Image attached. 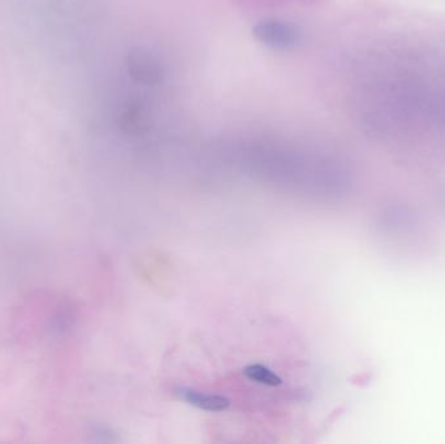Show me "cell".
<instances>
[{"label": "cell", "mask_w": 445, "mask_h": 444, "mask_svg": "<svg viewBox=\"0 0 445 444\" xmlns=\"http://www.w3.org/2000/svg\"><path fill=\"white\" fill-rule=\"evenodd\" d=\"M181 399L191 404L193 407L202 409V411H220L229 407V400L222 395L214 394H203L197 389L184 387L180 389Z\"/></svg>", "instance_id": "6da1fadb"}, {"label": "cell", "mask_w": 445, "mask_h": 444, "mask_svg": "<svg viewBox=\"0 0 445 444\" xmlns=\"http://www.w3.org/2000/svg\"><path fill=\"white\" fill-rule=\"evenodd\" d=\"M244 373L250 380H254L256 383H261L265 386L275 387L281 385V378L278 377V374H275L272 370L261 364H253L246 367Z\"/></svg>", "instance_id": "7a4b0ae2"}]
</instances>
